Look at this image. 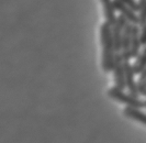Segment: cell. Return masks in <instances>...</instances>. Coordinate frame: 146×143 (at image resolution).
I'll use <instances>...</instances> for the list:
<instances>
[{
    "label": "cell",
    "instance_id": "cell-1",
    "mask_svg": "<svg viewBox=\"0 0 146 143\" xmlns=\"http://www.w3.org/2000/svg\"><path fill=\"white\" fill-rule=\"evenodd\" d=\"M100 40L102 45V59L101 66L103 72L110 73L112 72L113 64H114V57H115V49L114 42L112 36V25L104 21L100 27Z\"/></svg>",
    "mask_w": 146,
    "mask_h": 143
},
{
    "label": "cell",
    "instance_id": "cell-2",
    "mask_svg": "<svg viewBox=\"0 0 146 143\" xmlns=\"http://www.w3.org/2000/svg\"><path fill=\"white\" fill-rule=\"evenodd\" d=\"M108 96L111 99L115 100L117 102L124 104L126 107H132V108H139L142 109L144 108V100H142L139 97L133 96L130 93H125L123 89L119 88L117 86L111 87L108 90Z\"/></svg>",
    "mask_w": 146,
    "mask_h": 143
},
{
    "label": "cell",
    "instance_id": "cell-3",
    "mask_svg": "<svg viewBox=\"0 0 146 143\" xmlns=\"http://www.w3.org/2000/svg\"><path fill=\"white\" fill-rule=\"evenodd\" d=\"M113 79L114 84L117 87L124 90L126 88V83H125V71H124V61L121 56L120 53H115L114 57V64H113Z\"/></svg>",
    "mask_w": 146,
    "mask_h": 143
},
{
    "label": "cell",
    "instance_id": "cell-4",
    "mask_svg": "<svg viewBox=\"0 0 146 143\" xmlns=\"http://www.w3.org/2000/svg\"><path fill=\"white\" fill-rule=\"evenodd\" d=\"M129 21L125 19L123 15L119 14L117 15V22L112 25V36H113V42H114V49L117 53L121 52L122 46V37H123V31Z\"/></svg>",
    "mask_w": 146,
    "mask_h": 143
},
{
    "label": "cell",
    "instance_id": "cell-5",
    "mask_svg": "<svg viewBox=\"0 0 146 143\" xmlns=\"http://www.w3.org/2000/svg\"><path fill=\"white\" fill-rule=\"evenodd\" d=\"M114 7L119 13L123 15L127 21L132 24H137L139 25V14L137 11H135L133 8H131L129 5H125L124 2L120 1V0H113Z\"/></svg>",
    "mask_w": 146,
    "mask_h": 143
},
{
    "label": "cell",
    "instance_id": "cell-6",
    "mask_svg": "<svg viewBox=\"0 0 146 143\" xmlns=\"http://www.w3.org/2000/svg\"><path fill=\"white\" fill-rule=\"evenodd\" d=\"M124 71H125V83H126V88L129 93L132 94L133 96L139 97V94L137 90V83L135 80V72L133 68V64H131L130 61L124 62Z\"/></svg>",
    "mask_w": 146,
    "mask_h": 143
},
{
    "label": "cell",
    "instance_id": "cell-7",
    "mask_svg": "<svg viewBox=\"0 0 146 143\" xmlns=\"http://www.w3.org/2000/svg\"><path fill=\"white\" fill-rule=\"evenodd\" d=\"M131 35H132V23H127L123 31V37H122V46H121V56L123 61H131Z\"/></svg>",
    "mask_w": 146,
    "mask_h": 143
},
{
    "label": "cell",
    "instance_id": "cell-8",
    "mask_svg": "<svg viewBox=\"0 0 146 143\" xmlns=\"http://www.w3.org/2000/svg\"><path fill=\"white\" fill-rule=\"evenodd\" d=\"M101 3H102L103 8V15H104V19L106 21L110 23L111 25H113L115 22H117V10L114 7V3H113V0H100Z\"/></svg>",
    "mask_w": 146,
    "mask_h": 143
},
{
    "label": "cell",
    "instance_id": "cell-9",
    "mask_svg": "<svg viewBox=\"0 0 146 143\" xmlns=\"http://www.w3.org/2000/svg\"><path fill=\"white\" fill-rule=\"evenodd\" d=\"M141 39H139V25L132 24V35H131V55L132 58H136L141 53Z\"/></svg>",
    "mask_w": 146,
    "mask_h": 143
},
{
    "label": "cell",
    "instance_id": "cell-10",
    "mask_svg": "<svg viewBox=\"0 0 146 143\" xmlns=\"http://www.w3.org/2000/svg\"><path fill=\"white\" fill-rule=\"evenodd\" d=\"M123 114L126 118L135 120L142 124L146 126V114L143 112L139 108H132V107H125L123 109Z\"/></svg>",
    "mask_w": 146,
    "mask_h": 143
},
{
    "label": "cell",
    "instance_id": "cell-11",
    "mask_svg": "<svg viewBox=\"0 0 146 143\" xmlns=\"http://www.w3.org/2000/svg\"><path fill=\"white\" fill-rule=\"evenodd\" d=\"M133 68L136 75H139L146 68V46H144V49L141 51L139 56L135 58Z\"/></svg>",
    "mask_w": 146,
    "mask_h": 143
},
{
    "label": "cell",
    "instance_id": "cell-12",
    "mask_svg": "<svg viewBox=\"0 0 146 143\" xmlns=\"http://www.w3.org/2000/svg\"><path fill=\"white\" fill-rule=\"evenodd\" d=\"M137 14H139V25L146 24V0H137Z\"/></svg>",
    "mask_w": 146,
    "mask_h": 143
},
{
    "label": "cell",
    "instance_id": "cell-13",
    "mask_svg": "<svg viewBox=\"0 0 146 143\" xmlns=\"http://www.w3.org/2000/svg\"><path fill=\"white\" fill-rule=\"evenodd\" d=\"M137 83V90L139 96H145L146 95V68L139 75V79L136 80Z\"/></svg>",
    "mask_w": 146,
    "mask_h": 143
},
{
    "label": "cell",
    "instance_id": "cell-14",
    "mask_svg": "<svg viewBox=\"0 0 146 143\" xmlns=\"http://www.w3.org/2000/svg\"><path fill=\"white\" fill-rule=\"evenodd\" d=\"M139 39H141L142 46H146V24L139 28Z\"/></svg>",
    "mask_w": 146,
    "mask_h": 143
},
{
    "label": "cell",
    "instance_id": "cell-15",
    "mask_svg": "<svg viewBox=\"0 0 146 143\" xmlns=\"http://www.w3.org/2000/svg\"><path fill=\"white\" fill-rule=\"evenodd\" d=\"M122 2H124L125 5H129L131 8H133L135 11H137V7H139V3L136 0H120Z\"/></svg>",
    "mask_w": 146,
    "mask_h": 143
},
{
    "label": "cell",
    "instance_id": "cell-16",
    "mask_svg": "<svg viewBox=\"0 0 146 143\" xmlns=\"http://www.w3.org/2000/svg\"><path fill=\"white\" fill-rule=\"evenodd\" d=\"M144 106H145V107H144V108H145V109H146V100H144Z\"/></svg>",
    "mask_w": 146,
    "mask_h": 143
}]
</instances>
